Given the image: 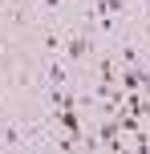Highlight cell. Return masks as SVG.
I'll return each mask as SVG.
<instances>
[{
    "instance_id": "cell-1",
    "label": "cell",
    "mask_w": 150,
    "mask_h": 154,
    "mask_svg": "<svg viewBox=\"0 0 150 154\" xmlns=\"http://www.w3.org/2000/svg\"><path fill=\"white\" fill-rule=\"evenodd\" d=\"M89 49H93V45H89V32H73V37L61 45V57H65V61H85Z\"/></svg>"
},
{
    "instance_id": "cell-2",
    "label": "cell",
    "mask_w": 150,
    "mask_h": 154,
    "mask_svg": "<svg viewBox=\"0 0 150 154\" xmlns=\"http://www.w3.org/2000/svg\"><path fill=\"white\" fill-rule=\"evenodd\" d=\"M0 142H4V146H20V142H24L20 122H12V118H8V122H4V134H0Z\"/></svg>"
},
{
    "instance_id": "cell-3",
    "label": "cell",
    "mask_w": 150,
    "mask_h": 154,
    "mask_svg": "<svg viewBox=\"0 0 150 154\" xmlns=\"http://www.w3.org/2000/svg\"><path fill=\"white\" fill-rule=\"evenodd\" d=\"M45 77H49V85H65V81H69V73H65V65H61V61H57V53H53V61H49Z\"/></svg>"
},
{
    "instance_id": "cell-4",
    "label": "cell",
    "mask_w": 150,
    "mask_h": 154,
    "mask_svg": "<svg viewBox=\"0 0 150 154\" xmlns=\"http://www.w3.org/2000/svg\"><path fill=\"white\" fill-rule=\"evenodd\" d=\"M97 73H102V81H118V65H114V57H102V61H97Z\"/></svg>"
},
{
    "instance_id": "cell-5",
    "label": "cell",
    "mask_w": 150,
    "mask_h": 154,
    "mask_svg": "<svg viewBox=\"0 0 150 154\" xmlns=\"http://www.w3.org/2000/svg\"><path fill=\"white\" fill-rule=\"evenodd\" d=\"M41 4H45V8H61V0H41Z\"/></svg>"
},
{
    "instance_id": "cell-6",
    "label": "cell",
    "mask_w": 150,
    "mask_h": 154,
    "mask_svg": "<svg viewBox=\"0 0 150 154\" xmlns=\"http://www.w3.org/2000/svg\"><path fill=\"white\" fill-rule=\"evenodd\" d=\"M0 126H4V122H0Z\"/></svg>"
}]
</instances>
